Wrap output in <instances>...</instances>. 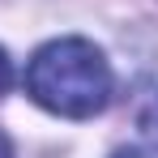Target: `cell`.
<instances>
[{"mask_svg": "<svg viewBox=\"0 0 158 158\" xmlns=\"http://www.w3.org/2000/svg\"><path fill=\"white\" fill-rule=\"evenodd\" d=\"M13 85V64H9V56H4V47H0V94Z\"/></svg>", "mask_w": 158, "mask_h": 158, "instance_id": "3", "label": "cell"}, {"mask_svg": "<svg viewBox=\"0 0 158 158\" xmlns=\"http://www.w3.org/2000/svg\"><path fill=\"white\" fill-rule=\"evenodd\" d=\"M26 94L64 120H90L111 103V64L85 39H56L26 64Z\"/></svg>", "mask_w": 158, "mask_h": 158, "instance_id": "1", "label": "cell"}, {"mask_svg": "<svg viewBox=\"0 0 158 158\" xmlns=\"http://www.w3.org/2000/svg\"><path fill=\"white\" fill-rule=\"evenodd\" d=\"M0 158H13V145H9V137L0 132Z\"/></svg>", "mask_w": 158, "mask_h": 158, "instance_id": "4", "label": "cell"}, {"mask_svg": "<svg viewBox=\"0 0 158 158\" xmlns=\"http://www.w3.org/2000/svg\"><path fill=\"white\" fill-rule=\"evenodd\" d=\"M111 158H145V154H137V150H120V154H111Z\"/></svg>", "mask_w": 158, "mask_h": 158, "instance_id": "5", "label": "cell"}, {"mask_svg": "<svg viewBox=\"0 0 158 158\" xmlns=\"http://www.w3.org/2000/svg\"><path fill=\"white\" fill-rule=\"evenodd\" d=\"M141 132H145L150 145H158V94L145 103V111H141Z\"/></svg>", "mask_w": 158, "mask_h": 158, "instance_id": "2", "label": "cell"}]
</instances>
